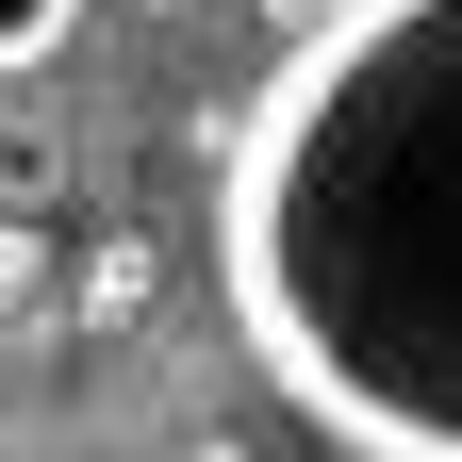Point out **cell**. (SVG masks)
Here are the masks:
<instances>
[{"label": "cell", "mask_w": 462, "mask_h": 462, "mask_svg": "<svg viewBox=\"0 0 462 462\" xmlns=\"http://www.w3.org/2000/svg\"><path fill=\"white\" fill-rule=\"evenodd\" d=\"M67 33H83V0H0V83H17V67H50Z\"/></svg>", "instance_id": "1"}]
</instances>
